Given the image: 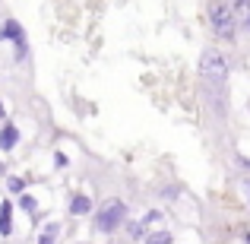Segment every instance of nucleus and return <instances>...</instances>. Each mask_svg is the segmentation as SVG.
Here are the masks:
<instances>
[{"mask_svg": "<svg viewBox=\"0 0 250 244\" xmlns=\"http://www.w3.org/2000/svg\"><path fill=\"white\" fill-rule=\"evenodd\" d=\"M209 22H212L215 35L228 38V42L234 38L238 19H234V13H231V6H228V3H222V0H212V3H209Z\"/></svg>", "mask_w": 250, "mask_h": 244, "instance_id": "3", "label": "nucleus"}, {"mask_svg": "<svg viewBox=\"0 0 250 244\" xmlns=\"http://www.w3.org/2000/svg\"><path fill=\"white\" fill-rule=\"evenodd\" d=\"M3 114H6V108H3V102H0V121H3Z\"/></svg>", "mask_w": 250, "mask_h": 244, "instance_id": "13", "label": "nucleus"}, {"mask_svg": "<svg viewBox=\"0 0 250 244\" xmlns=\"http://www.w3.org/2000/svg\"><path fill=\"white\" fill-rule=\"evenodd\" d=\"M225 3L231 6L234 19H241V22H244V19L250 16V0H225Z\"/></svg>", "mask_w": 250, "mask_h": 244, "instance_id": "7", "label": "nucleus"}, {"mask_svg": "<svg viewBox=\"0 0 250 244\" xmlns=\"http://www.w3.org/2000/svg\"><path fill=\"white\" fill-rule=\"evenodd\" d=\"M16 143H19V127L6 124V127L0 130V149H3V153H10V149L16 146Z\"/></svg>", "mask_w": 250, "mask_h": 244, "instance_id": "5", "label": "nucleus"}, {"mask_svg": "<svg viewBox=\"0 0 250 244\" xmlns=\"http://www.w3.org/2000/svg\"><path fill=\"white\" fill-rule=\"evenodd\" d=\"M89 209H92V200L85 194H76L73 200H70V213H73V216H85Z\"/></svg>", "mask_w": 250, "mask_h": 244, "instance_id": "6", "label": "nucleus"}, {"mask_svg": "<svg viewBox=\"0 0 250 244\" xmlns=\"http://www.w3.org/2000/svg\"><path fill=\"white\" fill-rule=\"evenodd\" d=\"M127 219V203L121 200H104L102 209H95V232H114Z\"/></svg>", "mask_w": 250, "mask_h": 244, "instance_id": "2", "label": "nucleus"}, {"mask_svg": "<svg viewBox=\"0 0 250 244\" xmlns=\"http://www.w3.org/2000/svg\"><path fill=\"white\" fill-rule=\"evenodd\" d=\"M57 232H61V225H57V222H48V225H44V232L38 235V244H54Z\"/></svg>", "mask_w": 250, "mask_h": 244, "instance_id": "9", "label": "nucleus"}, {"mask_svg": "<svg viewBox=\"0 0 250 244\" xmlns=\"http://www.w3.org/2000/svg\"><path fill=\"white\" fill-rule=\"evenodd\" d=\"M6 187H10V194H22L25 181H22V177H10V181H6Z\"/></svg>", "mask_w": 250, "mask_h": 244, "instance_id": "11", "label": "nucleus"}, {"mask_svg": "<svg viewBox=\"0 0 250 244\" xmlns=\"http://www.w3.org/2000/svg\"><path fill=\"white\" fill-rule=\"evenodd\" d=\"M0 42H13V44H16V61H25V57H29L25 32H22V25H19L16 19H6V22L0 25Z\"/></svg>", "mask_w": 250, "mask_h": 244, "instance_id": "4", "label": "nucleus"}, {"mask_svg": "<svg viewBox=\"0 0 250 244\" xmlns=\"http://www.w3.org/2000/svg\"><path fill=\"white\" fill-rule=\"evenodd\" d=\"M19 206H22L25 213H35V200H32V197H22V200H19Z\"/></svg>", "mask_w": 250, "mask_h": 244, "instance_id": "12", "label": "nucleus"}, {"mask_svg": "<svg viewBox=\"0 0 250 244\" xmlns=\"http://www.w3.org/2000/svg\"><path fill=\"white\" fill-rule=\"evenodd\" d=\"M10 216H13V206L10 203H0V235H10L13 232V225H10Z\"/></svg>", "mask_w": 250, "mask_h": 244, "instance_id": "8", "label": "nucleus"}, {"mask_svg": "<svg viewBox=\"0 0 250 244\" xmlns=\"http://www.w3.org/2000/svg\"><path fill=\"white\" fill-rule=\"evenodd\" d=\"M200 76H203V83H206L209 89H222V86H225V80H228V64H225V57H222L215 48H209L206 54H203Z\"/></svg>", "mask_w": 250, "mask_h": 244, "instance_id": "1", "label": "nucleus"}, {"mask_svg": "<svg viewBox=\"0 0 250 244\" xmlns=\"http://www.w3.org/2000/svg\"><path fill=\"white\" fill-rule=\"evenodd\" d=\"M146 244H171V235L168 232H152L146 238Z\"/></svg>", "mask_w": 250, "mask_h": 244, "instance_id": "10", "label": "nucleus"}]
</instances>
